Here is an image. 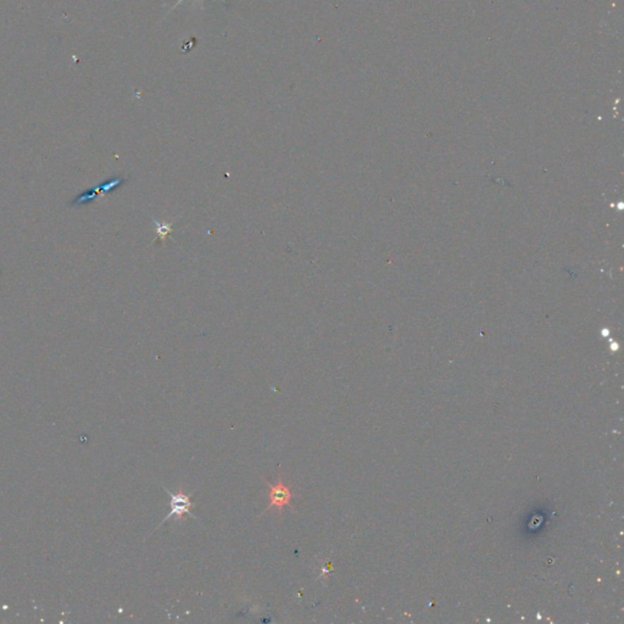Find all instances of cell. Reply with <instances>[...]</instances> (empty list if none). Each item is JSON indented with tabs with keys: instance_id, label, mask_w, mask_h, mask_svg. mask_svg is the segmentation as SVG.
I'll return each instance as SVG.
<instances>
[{
	"instance_id": "cell-3",
	"label": "cell",
	"mask_w": 624,
	"mask_h": 624,
	"mask_svg": "<svg viewBox=\"0 0 624 624\" xmlns=\"http://www.w3.org/2000/svg\"><path fill=\"white\" fill-rule=\"evenodd\" d=\"M264 482L269 487V498H270V503L266 508L264 513L271 510V508H277V511L279 513H282L286 506H290L292 505V490L289 489L287 485L284 484L282 478H279V483L276 485L271 484L266 479H264Z\"/></svg>"
},
{
	"instance_id": "cell-5",
	"label": "cell",
	"mask_w": 624,
	"mask_h": 624,
	"mask_svg": "<svg viewBox=\"0 0 624 624\" xmlns=\"http://www.w3.org/2000/svg\"><path fill=\"white\" fill-rule=\"evenodd\" d=\"M185 0H178V1L176 3L175 6L172 8V10H175L177 6H180V5L182 4V3H185ZM200 1H202V6H204V0H200ZM221 1H224V3H225V0H221Z\"/></svg>"
},
{
	"instance_id": "cell-4",
	"label": "cell",
	"mask_w": 624,
	"mask_h": 624,
	"mask_svg": "<svg viewBox=\"0 0 624 624\" xmlns=\"http://www.w3.org/2000/svg\"><path fill=\"white\" fill-rule=\"evenodd\" d=\"M154 225L157 226V240L155 243H164L166 240V237L172 232V225L171 224H161L157 222V220L152 219Z\"/></svg>"
},
{
	"instance_id": "cell-2",
	"label": "cell",
	"mask_w": 624,
	"mask_h": 624,
	"mask_svg": "<svg viewBox=\"0 0 624 624\" xmlns=\"http://www.w3.org/2000/svg\"><path fill=\"white\" fill-rule=\"evenodd\" d=\"M123 182H125L123 177L116 176V177H114L111 180L106 181L105 183L100 185L99 187H94V188L87 190L85 193L77 195L76 198H73V200H72L71 207H78L85 205V204H90L94 199L99 198L102 195H105V194L110 193V192H114V189L118 188L120 185H123Z\"/></svg>"
},
{
	"instance_id": "cell-1",
	"label": "cell",
	"mask_w": 624,
	"mask_h": 624,
	"mask_svg": "<svg viewBox=\"0 0 624 624\" xmlns=\"http://www.w3.org/2000/svg\"><path fill=\"white\" fill-rule=\"evenodd\" d=\"M165 491H166L167 494L170 495V506L171 511L169 512V515H167L164 520H162L161 523H165L167 520H170L172 517H176L178 521L181 520H185V516L193 517V513H192V508L194 506V503L190 501V496L189 495H185L183 493V490L178 489V493L177 494H173V493H171L170 490L166 489V488H164Z\"/></svg>"
}]
</instances>
